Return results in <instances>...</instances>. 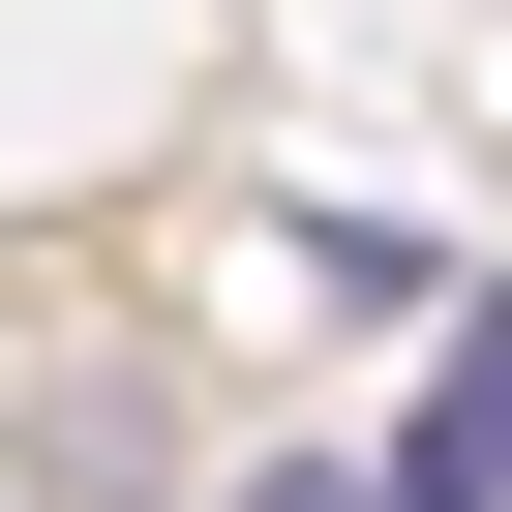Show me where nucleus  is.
<instances>
[{
  "mask_svg": "<svg viewBox=\"0 0 512 512\" xmlns=\"http://www.w3.org/2000/svg\"><path fill=\"white\" fill-rule=\"evenodd\" d=\"M302 302H362V332H452L482 272H452V241H422V211H302Z\"/></svg>",
  "mask_w": 512,
  "mask_h": 512,
  "instance_id": "f03ea898",
  "label": "nucleus"
},
{
  "mask_svg": "<svg viewBox=\"0 0 512 512\" xmlns=\"http://www.w3.org/2000/svg\"><path fill=\"white\" fill-rule=\"evenodd\" d=\"M241 512H362V452H272V482H241Z\"/></svg>",
  "mask_w": 512,
  "mask_h": 512,
  "instance_id": "7ed1b4c3",
  "label": "nucleus"
},
{
  "mask_svg": "<svg viewBox=\"0 0 512 512\" xmlns=\"http://www.w3.org/2000/svg\"><path fill=\"white\" fill-rule=\"evenodd\" d=\"M362 512H512V302H452V332H422V392H392Z\"/></svg>",
  "mask_w": 512,
  "mask_h": 512,
  "instance_id": "f257e3e1",
  "label": "nucleus"
}]
</instances>
